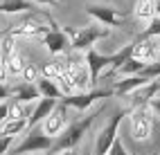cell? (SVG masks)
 <instances>
[{
	"label": "cell",
	"instance_id": "1",
	"mask_svg": "<svg viewBox=\"0 0 160 155\" xmlns=\"http://www.w3.org/2000/svg\"><path fill=\"white\" fill-rule=\"evenodd\" d=\"M95 117H97V115H86L83 119H77V121L68 124V126L61 130V135L54 139V144H52L50 151H54V153L72 151V148L81 142V137L88 133V128H90V124L95 121Z\"/></svg>",
	"mask_w": 160,
	"mask_h": 155
},
{
	"label": "cell",
	"instance_id": "2",
	"mask_svg": "<svg viewBox=\"0 0 160 155\" xmlns=\"http://www.w3.org/2000/svg\"><path fill=\"white\" fill-rule=\"evenodd\" d=\"M68 34L72 36V47L74 49H92V45L97 43V40L106 38L111 34V29L108 27H95V25H88V27H83V29H68Z\"/></svg>",
	"mask_w": 160,
	"mask_h": 155
},
{
	"label": "cell",
	"instance_id": "3",
	"mask_svg": "<svg viewBox=\"0 0 160 155\" xmlns=\"http://www.w3.org/2000/svg\"><path fill=\"white\" fill-rule=\"evenodd\" d=\"M124 115H126V110H115L111 121L99 130L97 139H95V155H106L108 153V148L113 146V142L117 139V128H120V121H122Z\"/></svg>",
	"mask_w": 160,
	"mask_h": 155
},
{
	"label": "cell",
	"instance_id": "4",
	"mask_svg": "<svg viewBox=\"0 0 160 155\" xmlns=\"http://www.w3.org/2000/svg\"><path fill=\"white\" fill-rule=\"evenodd\" d=\"M54 137H48L43 130H32L29 135L23 137V142L14 148L16 155H27V153H41V151H50Z\"/></svg>",
	"mask_w": 160,
	"mask_h": 155
},
{
	"label": "cell",
	"instance_id": "5",
	"mask_svg": "<svg viewBox=\"0 0 160 155\" xmlns=\"http://www.w3.org/2000/svg\"><path fill=\"white\" fill-rule=\"evenodd\" d=\"M113 97V90L111 88H106V90H92L88 92V95H68V97H63L61 99V106H70V108H77V110H86L92 101H97V99H108Z\"/></svg>",
	"mask_w": 160,
	"mask_h": 155
},
{
	"label": "cell",
	"instance_id": "6",
	"mask_svg": "<svg viewBox=\"0 0 160 155\" xmlns=\"http://www.w3.org/2000/svg\"><path fill=\"white\" fill-rule=\"evenodd\" d=\"M111 65V54H99L97 49H88L86 52V68H88V81L90 86L97 83L99 74Z\"/></svg>",
	"mask_w": 160,
	"mask_h": 155
},
{
	"label": "cell",
	"instance_id": "7",
	"mask_svg": "<svg viewBox=\"0 0 160 155\" xmlns=\"http://www.w3.org/2000/svg\"><path fill=\"white\" fill-rule=\"evenodd\" d=\"M86 12L95 18V20H99V23L104 27H115V25H122L124 23V14H120L117 9L113 7H102V5H88L86 7Z\"/></svg>",
	"mask_w": 160,
	"mask_h": 155
},
{
	"label": "cell",
	"instance_id": "8",
	"mask_svg": "<svg viewBox=\"0 0 160 155\" xmlns=\"http://www.w3.org/2000/svg\"><path fill=\"white\" fill-rule=\"evenodd\" d=\"M68 112H66V106H57L50 115L43 119V133L48 137H59L61 130L68 126Z\"/></svg>",
	"mask_w": 160,
	"mask_h": 155
},
{
	"label": "cell",
	"instance_id": "9",
	"mask_svg": "<svg viewBox=\"0 0 160 155\" xmlns=\"http://www.w3.org/2000/svg\"><path fill=\"white\" fill-rule=\"evenodd\" d=\"M160 90V79H153V81H149L147 86L142 88H138L135 92H131V99H133V110L138 108H144V103H149L153 97H156V92Z\"/></svg>",
	"mask_w": 160,
	"mask_h": 155
},
{
	"label": "cell",
	"instance_id": "10",
	"mask_svg": "<svg viewBox=\"0 0 160 155\" xmlns=\"http://www.w3.org/2000/svg\"><path fill=\"white\" fill-rule=\"evenodd\" d=\"M133 59L142 61V63H149V61H153L158 56V49L156 45L151 43V38H135L133 40Z\"/></svg>",
	"mask_w": 160,
	"mask_h": 155
},
{
	"label": "cell",
	"instance_id": "11",
	"mask_svg": "<svg viewBox=\"0 0 160 155\" xmlns=\"http://www.w3.org/2000/svg\"><path fill=\"white\" fill-rule=\"evenodd\" d=\"M43 45L50 49V54H59V52L68 45V34L61 32L59 27H52L43 34Z\"/></svg>",
	"mask_w": 160,
	"mask_h": 155
},
{
	"label": "cell",
	"instance_id": "12",
	"mask_svg": "<svg viewBox=\"0 0 160 155\" xmlns=\"http://www.w3.org/2000/svg\"><path fill=\"white\" fill-rule=\"evenodd\" d=\"M131 126H133V135H135L138 139H147L149 135H151V119L147 117V110H144V108L133 110Z\"/></svg>",
	"mask_w": 160,
	"mask_h": 155
},
{
	"label": "cell",
	"instance_id": "13",
	"mask_svg": "<svg viewBox=\"0 0 160 155\" xmlns=\"http://www.w3.org/2000/svg\"><path fill=\"white\" fill-rule=\"evenodd\" d=\"M147 83H149V79L135 74V77H126L122 81H115V88H111V90H113V95H131V92H135L138 88H142Z\"/></svg>",
	"mask_w": 160,
	"mask_h": 155
},
{
	"label": "cell",
	"instance_id": "14",
	"mask_svg": "<svg viewBox=\"0 0 160 155\" xmlns=\"http://www.w3.org/2000/svg\"><path fill=\"white\" fill-rule=\"evenodd\" d=\"M9 97H14L16 103H27L32 99H38L41 95H38V90H36L34 83H25V81H23V83L9 88Z\"/></svg>",
	"mask_w": 160,
	"mask_h": 155
},
{
	"label": "cell",
	"instance_id": "15",
	"mask_svg": "<svg viewBox=\"0 0 160 155\" xmlns=\"http://www.w3.org/2000/svg\"><path fill=\"white\" fill-rule=\"evenodd\" d=\"M57 106H59V101H57V99H41V101L36 103L34 112H32L29 119H27V126H36L38 121H43V119H45Z\"/></svg>",
	"mask_w": 160,
	"mask_h": 155
},
{
	"label": "cell",
	"instance_id": "16",
	"mask_svg": "<svg viewBox=\"0 0 160 155\" xmlns=\"http://www.w3.org/2000/svg\"><path fill=\"white\" fill-rule=\"evenodd\" d=\"M38 83H36V90H38V95L43 97V99H63V92L59 90V86L54 83V81H50V79H36Z\"/></svg>",
	"mask_w": 160,
	"mask_h": 155
},
{
	"label": "cell",
	"instance_id": "17",
	"mask_svg": "<svg viewBox=\"0 0 160 155\" xmlns=\"http://www.w3.org/2000/svg\"><path fill=\"white\" fill-rule=\"evenodd\" d=\"M25 128H27V119H9V121H2L0 135H5V137H16L18 133H23Z\"/></svg>",
	"mask_w": 160,
	"mask_h": 155
},
{
	"label": "cell",
	"instance_id": "18",
	"mask_svg": "<svg viewBox=\"0 0 160 155\" xmlns=\"http://www.w3.org/2000/svg\"><path fill=\"white\" fill-rule=\"evenodd\" d=\"M0 65H5V72L12 74V77H18L20 72H23V68H25V63H23V59H20L18 52H12V54L5 59V63H0Z\"/></svg>",
	"mask_w": 160,
	"mask_h": 155
},
{
	"label": "cell",
	"instance_id": "19",
	"mask_svg": "<svg viewBox=\"0 0 160 155\" xmlns=\"http://www.w3.org/2000/svg\"><path fill=\"white\" fill-rule=\"evenodd\" d=\"M156 36H160V0L156 2V14H153L151 20H149V27L138 38H156Z\"/></svg>",
	"mask_w": 160,
	"mask_h": 155
},
{
	"label": "cell",
	"instance_id": "20",
	"mask_svg": "<svg viewBox=\"0 0 160 155\" xmlns=\"http://www.w3.org/2000/svg\"><path fill=\"white\" fill-rule=\"evenodd\" d=\"M25 9H32L27 0H0V14H16Z\"/></svg>",
	"mask_w": 160,
	"mask_h": 155
},
{
	"label": "cell",
	"instance_id": "21",
	"mask_svg": "<svg viewBox=\"0 0 160 155\" xmlns=\"http://www.w3.org/2000/svg\"><path fill=\"white\" fill-rule=\"evenodd\" d=\"M153 14H156V0H138V5H135V16L138 18L151 20Z\"/></svg>",
	"mask_w": 160,
	"mask_h": 155
},
{
	"label": "cell",
	"instance_id": "22",
	"mask_svg": "<svg viewBox=\"0 0 160 155\" xmlns=\"http://www.w3.org/2000/svg\"><path fill=\"white\" fill-rule=\"evenodd\" d=\"M147 63H142V61H138V59H126V63L120 68V70H117V72H120V74H124V77H135V74H140V72H142V68H144Z\"/></svg>",
	"mask_w": 160,
	"mask_h": 155
},
{
	"label": "cell",
	"instance_id": "23",
	"mask_svg": "<svg viewBox=\"0 0 160 155\" xmlns=\"http://www.w3.org/2000/svg\"><path fill=\"white\" fill-rule=\"evenodd\" d=\"M41 72H43V79H50V81H54V79H59L63 74V70H61V65L57 63V61H48V63H43V65H41Z\"/></svg>",
	"mask_w": 160,
	"mask_h": 155
},
{
	"label": "cell",
	"instance_id": "24",
	"mask_svg": "<svg viewBox=\"0 0 160 155\" xmlns=\"http://www.w3.org/2000/svg\"><path fill=\"white\" fill-rule=\"evenodd\" d=\"M140 77L153 81V79H160V61H156V63H147L140 72Z\"/></svg>",
	"mask_w": 160,
	"mask_h": 155
},
{
	"label": "cell",
	"instance_id": "25",
	"mask_svg": "<svg viewBox=\"0 0 160 155\" xmlns=\"http://www.w3.org/2000/svg\"><path fill=\"white\" fill-rule=\"evenodd\" d=\"M23 79H25V83H32V81H36L38 79V70H36V65H32V63H27L25 68H23Z\"/></svg>",
	"mask_w": 160,
	"mask_h": 155
},
{
	"label": "cell",
	"instance_id": "26",
	"mask_svg": "<svg viewBox=\"0 0 160 155\" xmlns=\"http://www.w3.org/2000/svg\"><path fill=\"white\" fill-rule=\"evenodd\" d=\"M106 155H131L129 151H126V146H124V144H122V139L120 137H117L115 142H113V146L108 148V153H106Z\"/></svg>",
	"mask_w": 160,
	"mask_h": 155
},
{
	"label": "cell",
	"instance_id": "27",
	"mask_svg": "<svg viewBox=\"0 0 160 155\" xmlns=\"http://www.w3.org/2000/svg\"><path fill=\"white\" fill-rule=\"evenodd\" d=\"M12 142H14V137H5V135H0V155H5V153L9 151Z\"/></svg>",
	"mask_w": 160,
	"mask_h": 155
},
{
	"label": "cell",
	"instance_id": "28",
	"mask_svg": "<svg viewBox=\"0 0 160 155\" xmlns=\"http://www.w3.org/2000/svg\"><path fill=\"white\" fill-rule=\"evenodd\" d=\"M5 99H9V86L0 83V103H2Z\"/></svg>",
	"mask_w": 160,
	"mask_h": 155
},
{
	"label": "cell",
	"instance_id": "29",
	"mask_svg": "<svg viewBox=\"0 0 160 155\" xmlns=\"http://www.w3.org/2000/svg\"><path fill=\"white\" fill-rule=\"evenodd\" d=\"M7 110H9V103H0V124H2L5 119H7Z\"/></svg>",
	"mask_w": 160,
	"mask_h": 155
},
{
	"label": "cell",
	"instance_id": "30",
	"mask_svg": "<svg viewBox=\"0 0 160 155\" xmlns=\"http://www.w3.org/2000/svg\"><path fill=\"white\" fill-rule=\"evenodd\" d=\"M149 106H151V108L158 112V117H160V97H153L151 101H149Z\"/></svg>",
	"mask_w": 160,
	"mask_h": 155
},
{
	"label": "cell",
	"instance_id": "31",
	"mask_svg": "<svg viewBox=\"0 0 160 155\" xmlns=\"http://www.w3.org/2000/svg\"><path fill=\"white\" fill-rule=\"evenodd\" d=\"M34 2H38V5H52V0H34Z\"/></svg>",
	"mask_w": 160,
	"mask_h": 155
},
{
	"label": "cell",
	"instance_id": "32",
	"mask_svg": "<svg viewBox=\"0 0 160 155\" xmlns=\"http://www.w3.org/2000/svg\"><path fill=\"white\" fill-rule=\"evenodd\" d=\"M59 155H74V151H63V153H59Z\"/></svg>",
	"mask_w": 160,
	"mask_h": 155
},
{
	"label": "cell",
	"instance_id": "33",
	"mask_svg": "<svg viewBox=\"0 0 160 155\" xmlns=\"http://www.w3.org/2000/svg\"><path fill=\"white\" fill-rule=\"evenodd\" d=\"M158 61H160V49H158Z\"/></svg>",
	"mask_w": 160,
	"mask_h": 155
}]
</instances>
